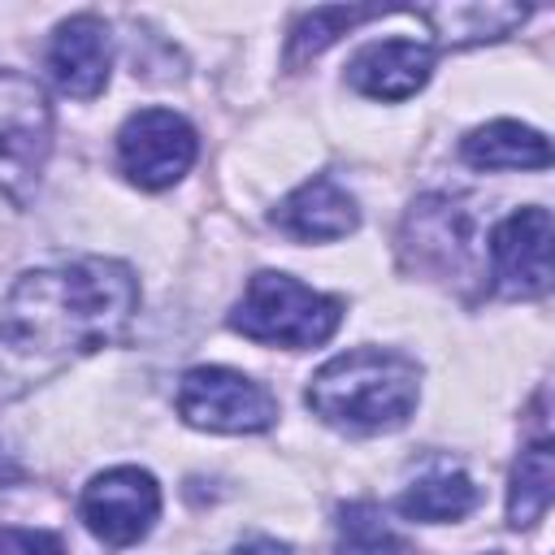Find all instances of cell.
<instances>
[{
    "label": "cell",
    "mask_w": 555,
    "mask_h": 555,
    "mask_svg": "<svg viewBox=\"0 0 555 555\" xmlns=\"http://www.w3.org/2000/svg\"><path fill=\"white\" fill-rule=\"evenodd\" d=\"M555 494V451L551 442H533L520 451L516 468H512V486H507V520L516 529H529L533 520L546 516Z\"/></svg>",
    "instance_id": "13"
},
{
    "label": "cell",
    "mask_w": 555,
    "mask_h": 555,
    "mask_svg": "<svg viewBox=\"0 0 555 555\" xmlns=\"http://www.w3.org/2000/svg\"><path fill=\"white\" fill-rule=\"evenodd\" d=\"M0 555H61V538L48 529L0 525Z\"/></svg>",
    "instance_id": "18"
},
{
    "label": "cell",
    "mask_w": 555,
    "mask_h": 555,
    "mask_svg": "<svg viewBox=\"0 0 555 555\" xmlns=\"http://www.w3.org/2000/svg\"><path fill=\"white\" fill-rule=\"evenodd\" d=\"M490 555H499V551H490Z\"/></svg>",
    "instance_id": "19"
},
{
    "label": "cell",
    "mask_w": 555,
    "mask_h": 555,
    "mask_svg": "<svg viewBox=\"0 0 555 555\" xmlns=\"http://www.w3.org/2000/svg\"><path fill=\"white\" fill-rule=\"evenodd\" d=\"M477 507V486L460 473V468H442V473H429L421 477L416 486H408L399 494V512L412 516V520H429V525H442V520H460Z\"/></svg>",
    "instance_id": "14"
},
{
    "label": "cell",
    "mask_w": 555,
    "mask_h": 555,
    "mask_svg": "<svg viewBox=\"0 0 555 555\" xmlns=\"http://www.w3.org/2000/svg\"><path fill=\"white\" fill-rule=\"evenodd\" d=\"M434 69V48L416 43V39H377L369 48H360L347 65V78L356 91H364L369 100H408L429 82Z\"/></svg>",
    "instance_id": "10"
},
{
    "label": "cell",
    "mask_w": 555,
    "mask_h": 555,
    "mask_svg": "<svg viewBox=\"0 0 555 555\" xmlns=\"http://www.w3.org/2000/svg\"><path fill=\"white\" fill-rule=\"evenodd\" d=\"M117 160L126 178L147 191L173 186L195 160V130L173 108H139L117 134Z\"/></svg>",
    "instance_id": "6"
},
{
    "label": "cell",
    "mask_w": 555,
    "mask_h": 555,
    "mask_svg": "<svg viewBox=\"0 0 555 555\" xmlns=\"http://www.w3.org/2000/svg\"><path fill=\"white\" fill-rule=\"evenodd\" d=\"M382 9H312L299 17V26L291 30V61H304V56H317L321 48H330L338 35H347L356 22L364 17H377Z\"/></svg>",
    "instance_id": "17"
},
{
    "label": "cell",
    "mask_w": 555,
    "mask_h": 555,
    "mask_svg": "<svg viewBox=\"0 0 555 555\" xmlns=\"http://www.w3.org/2000/svg\"><path fill=\"white\" fill-rule=\"evenodd\" d=\"M464 160L477 169H546L551 147L520 121H490L464 139Z\"/></svg>",
    "instance_id": "12"
},
{
    "label": "cell",
    "mask_w": 555,
    "mask_h": 555,
    "mask_svg": "<svg viewBox=\"0 0 555 555\" xmlns=\"http://www.w3.org/2000/svg\"><path fill=\"white\" fill-rule=\"evenodd\" d=\"M551 212L529 204L516 208L512 217H503L490 234V264H494V286L512 299H533L551 291Z\"/></svg>",
    "instance_id": "8"
},
{
    "label": "cell",
    "mask_w": 555,
    "mask_h": 555,
    "mask_svg": "<svg viewBox=\"0 0 555 555\" xmlns=\"http://www.w3.org/2000/svg\"><path fill=\"white\" fill-rule=\"evenodd\" d=\"M87 529L108 542V546H130L139 542L152 520L160 516V486L152 473L143 468H108L100 477H91V486L82 490V503H78Z\"/></svg>",
    "instance_id": "7"
},
{
    "label": "cell",
    "mask_w": 555,
    "mask_h": 555,
    "mask_svg": "<svg viewBox=\"0 0 555 555\" xmlns=\"http://www.w3.org/2000/svg\"><path fill=\"white\" fill-rule=\"evenodd\" d=\"M338 555H403V533L386 520L377 503H343L338 507Z\"/></svg>",
    "instance_id": "15"
},
{
    "label": "cell",
    "mask_w": 555,
    "mask_h": 555,
    "mask_svg": "<svg viewBox=\"0 0 555 555\" xmlns=\"http://www.w3.org/2000/svg\"><path fill=\"white\" fill-rule=\"evenodd\" d=\"M108 61H113L108 26L95 13H78L56 26L48 48V69L65 95H78V100L100 95L108 82Z\"/></svg>",
    "instance_id": "9"
},
{
    "label": "cell",
    "mask_w": 555,
    "mask_h": 555,
    "mask_svg": "<svg viewBox=\"0 0 555 555\" xmlns=\"http://www.w3.org/2000/svg\"><path fill=\"white\" fill-rule=\"evenodd\" d=\"M343 321V304L334 295H321L291 273H256L243 291V299L230 312V325L269 347H321Z\"/></svg>",
    "instance_id": "3"
},
{
    "label": "cell",
    "mask_w": 555,
    "mask_h": 555,
    "mask_svg": "<svg viewBox=\"0 0 555 555\" xmlns=\"http://www.w3.org/2000/svg\"><path fill=\"white\" fill-rule=\"evenodd\" d=\"M178 416L208 434H260L278 421V399L247 373H234L221 364H199V369L182 373Z\"/></svg>",
    "instance_id": "5"
},
{
    "label": "cell",
    "mask_w": 555,
    "mask_h": 555,
    "mask_svg": "<svg viewBox=\"0 0 555 555\" xmlns=\"http://www.w3.org/2000/svg\"><path fill=\"white\" fill-rule=\"evenodd\" d=\"M429 22H438V35L451 43H477V39H499L512 26L529 17V9L516 4H451V9H429Z\"/></svg>",
    "instance_id": "16"
},
{
    "label": "cell",
    "mask_w": 555,
    "mask_h": 555,
    "mask_svg": "<svg viewBox=\"0 0 555 555\" xmlns=\"http://www.w3.org/2000/svg\"><path fill=\"white\" fill-rule=\"evenodd\" d=\"M421 395V369L403 351L351 347L325 360L308 382V408L347 434L399 429Z\"/></svg>",
    "instance_id": "2"
},
{
    "label": "cell",
    "mask_w": 555,
    "mask_h": 555,
    "mask_svg": "<svg viewBox=\"0 0 555 555\" xmlns=\"http://www.w3.org/2000/svg\"><path fill=\"white\" fill-rule=\"evenodd\" d=\"M52 152V108L35 78L0 65V191L26 199Z\"/></svg>",
    "instance_id": "4"
},
{
    "label": "cell",
    "mask_w": 555,
    "mask_h": 555,
    "mask_svg": "<svg viewBox=\"0 0 555 555\" xmlns=\"http://www.w3.org/2000/svg\"><path fill=\"white\" fill-rule=\"evenodd\" d=\"M278 230H286L291 238H304V243H330V238H347L356 225H360V212H356V199L325 173L299 182L273 212Z\"/></svg>",
    "instance_id": "11"
},
{
    "label": "cell",
    "mask_w": 555,
    "mask_h": 555,
    "mask_svg": "<svg viewBox=\"0 0 555 555\" xmlns=\"http://www.w3.org/2000/svg\"><path fill=\"white\" fill-rule=\"evenodd\" d=\"M139 286L117 260H74L22 273L0 304V334L17 351L87 356L108 347L134 317Z\"/></svg>",
    "instance_id": "1"
}]
</instances>
